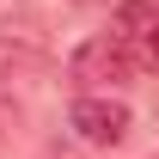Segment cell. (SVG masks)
Listing matches in <instances>:
<instances>
[{"mask_svg":"<svg viewBox=\"0 0 159 159\" xmlns=\"http://www.w3.org/2000/svg\"><path fill=\"white\" fill-rule=\"evenodd\" d=\"M67 122H74V135L86 141V147H116L122 135H129V104L122 98H98V92H86V98H74V110H67Z\"/></svg>","mask_w":159,"mask_h":159,"instance_id":"7a4b0ae2","label":"cell"},{"mask_svg":"<svg viewBox=\"0 0 159 159\" xmlns=\"http://www.w3.org/2000/svg\"><path fill=\"white\" fill-rule=\"evenodd\" d=\"M116 37L135 49L141 67H159V6L153 0H122L116 6Z\"/></svg>","mask_w":159,"mask_h":159,"instance_id":"3957f363","label":"cell"},{"mask_svg":"<svg viewBox=\"0 0 159 159\" xmlns=\"http://www.w3.org/2000/svg\"><path fill=\"white\" fill-rule=\"evenodd\" d=\"M67 74H74L80 86H129V80L141 74V61H135V49H129L116 31H104V37H86L74 49Z\"/></svg>","mask_w":159,"mask_h":159,"instance_id":"6da1fadb","label":"cell"}]
</instances>
